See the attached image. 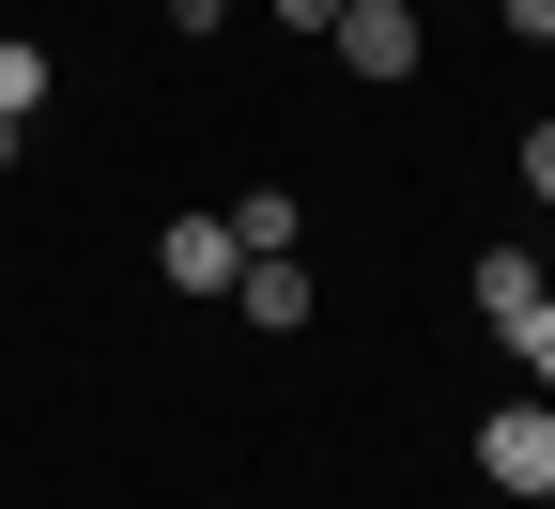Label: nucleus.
<instances>
[{
  "label": "nucleus",
  "mask_w": 555,
  "mask_h": 509,
  "mask_svg": "<svg viewBox=\"0 0 555 509\" xmlns=\"http://www.w3.org/2000/svg\"><path fill=\"white\" fill-rule=\"evenodd\" d=\"M478 479H494V494H555V402L540 386L478 417Z\"/></svg>",
  "instance_id": "f257e3e1"
},
{
  "label": "nucleus",
  "mask_w": 555,
  "mask_h": 509,
  "mask_svg": "<svg viewBox=\"0 0 555 509\" xmlns=\"http://www.w3.org/2000/svg\"><path fill=\"white\" fill-rule=\"evenodd\" d=\"M155 278H170V294H232V278H247L232 216H170V232H155Z\"/></svg>",
  "instance_id": "f03ea898"
},
{
  "label": "nucleus",
  "mask_w": 555,
  "mask_h": 509,
  "mask_svg": "<svg viewBox=\"0 0 555 509\" xmlns=\"http://www.w3.org/2000/svg\"><path fill=\"white\" fill-rule=\"evenodd\" d=\"M339 62L356 78H416V0H339Z\"/></svg>",
  "instance_id": "7ed1b4c3"
},
{
  "label": "nucleus",
  "mask_w": 555,
  "mask_h": 509,
  "mask_svg": "<svg viewBox=\"0 0 555 509\" xmlns=\"http://www.w3.org/2000/svg\"><path fill=\"white\" fill-rule=\"evenodd\" d=\"M232 309H247V325H309V263H294V247H262V263L232 278Z\"/></svg>",
  "instance_id": "20e7f679"
},
{
  "label": "nucleus",
  "mask_w": 555,
  "mask_h": 509,
  "mask_svg": "<svg viewBox=\"0 0 555 509\" xmlns=\"http://www.w3.org/2000/svg\"><path fill=\"white\" fill-rule=\"evenodd\" d=\"M540 294H555V278H540V263H525V247H478V309H494V325H525V309H540Z\"/></svg>",
  "instance_id": "39448f33"
},
{
  "label": "nucleus",
  "mask_w": 555,
  "mask_h": 509,
  "mask_svg": "<svg viewBox=\"0 0 555 509\" xmlns=\"http://www.w3.org/2000/svg\"><path fill=\"white\" fill-rule=\"evenodd\" d=\"M232 247H247V263L294 247V186H247V201H232Z\"/></svg>",
  "instance_id": "423d86ee"
},
{
  "label": "nucleus",
  "mask_w": 555,
  "mask_h": 509,
  "mask_svg": "<svg viewBox=\"0 0 555 509\" xmlns=\"http://www.w3.org/2000/svg\"><path fill=\"white\" fill-rule=\"evenodd\" d=\"M47 109V47H16V31H0V124H31Z\"/></svg>",
  "instance_id": "0eeeda50"
},
{
  "label": "nucleus",
  "mask_w": 555,
  "mask_h": 509,
  "mask_svg": "<svg viewBox=\"0 0 555 509\" xmlns=\"http://www.w3.org/2000/svg\"><path fill=\"white\" fill-rule=\"evenodd\" d=\"M509 355H525V386H540V402H555V294H540V309H525V325H509Z\"/></svg>",
  "instance_id": "6e6552de"
},
{
  "label": "nucleus",
  "mask_w": 555,
  "mask_h": 509,
  "mask_svg": "<svg viewBox=\"0 0 555 509\" xmlns=\"http://www.w3.org/2000/svg\"><path fill=\"white\" fill-rule=\"evenodd\" d=\"M525 186H540V201H555V124H525Z\"/></svg>",
  "instance_id": "1a4fd4ad"
},
{
  "label": "nucleus",
  "mask_w": 555,
  "mask_h": 509,
  "mask_svg": "<svg viewBox=\"0 0 555 509\" xmlns=\"http://www.w3.org/2000/svg\"><path fill=\"white\" fill-rule=\"evenodd\" d=\"M509 31H525V47H555V0H509Z\"/></svg>",
  "instance_id": "9d476101"
},
{
  "label": "nucleus",
  "mask_w": 555,
  "mask_h": 509,
  "mask_svg": "<svg viewBox=\"0 0 555 509\" xmlns=\"http://www.w3.org/2000/svg\"><path fill=\"white\" fill-rule=\"evenodd\" d=\"M278 16H294V31H339V0H278Z\"/></svg>",
  "instance_id": "9b49d317"
},
{
  "label": "nucleus",
  "mask_w": 555,
  "mask_h": 509,
  "mask_svg": "<svg viewBox=\"0 0 555 509\" xmlns=\"http://www.w3.org/2000/svg\"><path fill=\"white\" fill-rule=\"evenodd\" d=\"M540 509H555V494H540Z\"/></svg>",
  "instance_id": "f8f14e48"
}]
</instances>
